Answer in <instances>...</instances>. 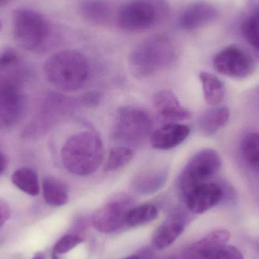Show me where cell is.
<instances>
[{"mask_svg": "<svg viewBox=\"0 0 259 259\" xmlns=\"http://www.w3.org/2000/svg\"><path fill=\"white\" fill-rule=\"evenodd\" d=\"M223 188L216 182H207L193 187L184 195L186 205L194 214H203L219 205L224 198Z\"/></svg>", "mask_w": 259, "mask_h": 259, "instance_id": "8fae6325", "label": "cell"}, {"mask_svg": "<svg viewBox=\"0 0 259 259\" xmlns=\"http://www.w3.org/2000/svg\"><path fill=\"white\" fill-rule=\"evenodd\" d=\"M5 168H6V159L4 155L0 152V175L4 171Z\"/></svg>", "mask_w": 259, "mask_h": 259, "instance_id": "f1b7e54d", "label": "cell"}, {"mask_svg": "<svg viewBox=\"0 0 259 259\" xmlns=\"http://www.w3.org/2000/svg\"><path fill=\"white\" fill-rule=\"evenodd\" d=\"M82 239L75 235H65L55 245L53 252L57 254H65L82 243Z\"/></svg>", "mask_w": 259, "mask_h": 259, "instance_id": "4316f807", "label": "cell"}, {"mask_svg": "<svg viewBox=\"0 0 259 259\" xmlns=\"http://www.w3.org/2000/svg\"><path fill=\"white\" fill-rule=\"evenodd\" d=\"M241 154L249 168L259 173V132L246 135L241 143Z\"/></svg>", "mask_w": 259, "mask_h": 259, "instance_id": "603a6c76", "label": "cell"}, {"mask_svg": "<svg viewBox=\"0 0 259 259\" xmlns=\"http://www.w3.org/2000/svg\"><path fill=\"white\" fill-rule=\"evenodd\" d=\"M190 128L178 123H170L155 130L151 144L158 150H169L182 144L190 135Z\"/></svg>", "mask_w": 259, "mask_h": 259, "instance_id": "5bb4252c", "label": "cell"}, {"mask_svg": "<svg viewBox=\"0 0 259 259\" xmlns=\"http://www.w3.org/2000/svg\"><path fill=\"white\" fill-rule=\"evenodd\" d=\"M230 118L228 107H214L205 111L198 122V126L202 133L212 135L225 127Z\"/></svg>", "mask_w": 259, "mask_h": 259, "instance_id": "ac0fdd59", "label": "cell"}, {"mask_svg": "<svg viewBox=\"0 0 259 259\" xmlns=\"http://www.w3.org/2000/svg\"><path fill=\"white\" fill-rule=\"evenodd\" d=\"M255 247L259 252V239L255 241Z\"/></svg>", "mask_w": 259, "mask_h": 259, "instance_id": "4dcf8cb0", "label": "cell"}, {"mask_svg": "<svg viewBox=\"0 0 259 259\" xmlns=\"http://www.w3.org/2000/svg\"><path fill=\"white\" fill-rule=\"evenodd\" d=\"M153 103L158 116L163 120L177 123L191 117V113L183 106L175 94L168 90H161L155 93Z\"/></svg>", "mask_w": 259, "mask_h": 259, "instance_id": "7c38bea8", "label": "cell"}, {"mask_svg": "<svg viewBox=\"0 0 259 259\" xmlns=\"http://www.w3.org/2000/svg\"><path fill=\"white\" fill-rule=\"evenodd\" d=\"M21 65L16 54L0 56V128L15 126L22 115L24 95Z\"/></svg>", "mask_w": 259, "mask_h": 259, "instance_id": "6da1fadb", "label": "cell"}, {"mask_svg": "<svg viewBox=\"0 0 259 259\" xmlns=\"http://www.w3.org/2000/svg\"><path fill=\"white\" fill-rule=\"evenodd\" d=\"M12 33L17 44L28 50L40 48L48 38L50 27L39 12L30 9H18L12 16Z\"/></svg>", "mask_w": 259, "mask_h": 259, "instance_id": "8992f818", "label": "cell"}, {"mask_svg": "<svg viewBox=\"0 0 259 259\" xmlns=\"http://www.w3.org/2000/svg\"><path fill=\"white\" fill-rule=\"evenodd\" d=\"M32 259H45L44 258V255H41V254H37V255H35Z\"/></svg>", "mask_w": 259, "mask_h": 259, "instance_id": "f546056e", "label": "cell"}, {"mask_svg": "<svg viewBox=\"0 0 259 259\" xmlns=\"http://www.w3.org/2000/svg\"><path fill=\"white\" fill-rule=\"evenodd\" d=\"M213 65L216 71L233 79H246L255 70L252 58L237 46H229L219 52Z\"/></svg>", "mask_w": 259, "mask_h": 259, "instance_id": "9c48e42d", "label": "cell"}, {"mask_svg": "<svg viewBox=\"0 0 259 259\" xmlns=\"http://www.w3.org/2000/svg\"><path fill=\"white\" fill-rule=\"evenodd\" d=\"M218 17V10L208 3H195L184 9L180 17V26L186 30L201 28L214 21Z\"/></svg>", "mask_w": 259, "mask_h": 259, "instance_id": "4fadbf2b", "label": "cell"}, {"mask_svg": "<svg viewBox=\"0 0 259 259\" xmlns=\"http://www.w3.org/2000/svg\"><path fill=\"white\" fill-rule=\"evenodd\" d=\"M123 259H140L137 255H131V256L127 257V258H124Z\"/></svg>", "mask_w": 259, "mask_h": 259, "instance_id": "1f68e13d", "label": "cell"}, {"mask_svg": "<svg viewBox=\"0 0 259 259\" xmlns=\"http://www.w3.org/2000/svg\"><path fill=\"white\" fill-rule=\"evenodd\" d=\"M152 131V122L148 113L135 106H122L117 112L112 138L127 145H139Z\"/></svg>", "mask_w": 259, "mask_h": 259, "instance_id": "52a82bcc", "label": "cell"}, {"mask_svg": "<svg viewBox=\"0 0 259 259\" xmlns=\"http://www.w3.org/2000/svg\"><path fill=\"white\" fill-rule=\"evenodd\" d=\"M165 2H129L123 5L118 12V26L125 31L137 33L152 28L162 21L168 14Z\"/></svg>", "mask_w": 259, "mask_h": 259, "instance_id": "5b68a950", "label": "cell"}, {"mask_svg": "<svg viewBox=\"0 0 259 259\" xmlns=\"http://www.w3.org/2000/svg\"><path fill=\"white\" fill-rule=\"evenodd\" d=\"M6 3H7V2L0 1V6H3V5L6 4Z\"/></svg>", "mask_w": 259, "mask_h": 259, "instance_id": "836d02e7", "label": "cell"}, {"mask_svg": "<svg viewBox=\"0 0 259 259\" xmlns=\"http://www.w3.org/2000/svg\"><path fill=\"white\" fill-rule=\"evenodd\" d=\"M104 146L97 134L90 131L77 132L64 143L61 151L62 164L70 173L89 176L98 170L104 159Z\"/></svg>", "mask_w": 259, "mask_h": 259, "instance_id": "7a4b0ae2", "label": "cell"}, {"mask_svg": "<svg viewBox=\"0 0 259 259\" xmlns=\"http://www.w3.org/2000/svg\"><path fill=\"white\" fill-rule=\"evenodd\" d=\"M10 217V208L9 205L0 199V228Z\"/></svg>", "mask_w": 259, "mask_h": 259, "instance_id": "83f0119b", "label": "cell"}, {"mask_svg": "<svg viewBox=\"0 0 259 259\" xmlns=\"http://www.w3.org/2000/svg\"><path fill=\"white\" fill-rule=\"evenodd\" d=\"M131 198L118 196L99 208L93 216V226L99 232L112 234L125 224L126 216L132 207Z\"/></svg>", "mask_w": 259, "mask_h": 259, "instance_id": "30bf717a", "label": "cell"}, {"mask_svg": "<svg viewBox=\"0 0 259 259\" xmlns=\"http://www.w3.org/2000/svg\"><path fill=\"white\" fill-rule=\"evenodd\" d=\"M243 33L259 59V10L246 18L243 24Z\"/></svg>", "mask_w": 259, "mask_h": 259, "instance_id": "d4e9b609", "label": "cell"}, {"mask_svg": "<svg viewBox=\"0 0 259 259\" xmlns=\"http://www.w3.org/2000/svg\"><path fill=\"white\" fill-rule=\"evenodd\" d=\"M44 69L49 82L65 92L80 89L91 76V65L86 56L73 50L53 54L46 62Z\"/></svg>", "mask_w": 259, "mask_h": 259, "instance_id": "277c9868", "label": "cell"}, {"mask_svg": "<svg viewBox=\"0 0 259 259\" xmlns=\"http://www.w3.org/2000/svg\"><path fill=\"white\" fill-rule=\"evenodd\" d=\"M222 158L216 151L205 149L195 154L178 178V187L183 196L193 187L209 182L222 167Z\"/></svg>", "mask_w": 259, "mask_h": 259, "instance_id": "ba28073f", "label": "cell"}, {"mask_svg": "<svg viewBox=\"0 0 259 259\" xmlns=\"http://www.w3.org/2000/svg\"><path fill=\"white\" fill-rule=\"evenodd\" d=\"M203 259H245L243 253L236 246L227 244L216 248L207 254Z\"/></svg>", "mask_w": 259, "mask_h": 259, "instance_id": "484cf974", "label": "cell"}, {"mask_svg": "<svg viewBox=\"0 0 259 259\" xmlns=\"http://www.w3.org/2000/svg\"><path fill=\"white\" fill-rule=\"evenodd\" d=\"M78 9L82 18L93 24H106L112 16V9L107 2H80Z\"/></svg>", "mask_w": 259, "mask_h": 259, "instance_id": "e0dca14e", "label": "cell"}, {"mask_svg": "<svg viewBox=\"0 0 259 259\" xmlns=\"http://www.w3.org/2000/svg\"><path fill=\"white\" fill-rule=\"evenodd\" d=\"M134 158L132 149L126 146L114 147L109 152L106 162V171H115L125 167Z\"/></svg>", "mask_w": 259, "mask_h": 259, "instance_id": "cb8c5ba5", "label": "cell"}, {"mask_svg": "<svg viewBox=\"0 0 259 259\" xmlns=\"http://www.w3.org/2000/svg\"><path fill=\"white\" fill-rule=\"evenodd\" d=\"M12 180L17 188L30 196H38L40 192L37 174L28 167H21L15 170Z\"/></svg>", "mask_w": 259, "mask_h": 259, "instance_id": "44dd1931", "label": "cell"}, {"mask_svg": "<svg viewBox=\"0 0 259 259\" xmlns=\"http://www.w3.org/2000/svg\"><path fill=\"white\" fill-rule=\"evenodd\" d=\"M199 77L205 101L212 106L220 104L225 96V88L222 81L208 71H201Z\"/></svg>", "mask_w": 259, "mask_h": 259, "instance_id": "d6986e66", "label": "cell"}, {"mask_svg": "<svg viewBox=\"0 0 259 259\" xmlns=\"http://www.w3.org/2000/svg\"><path fill=\"white\" fill-rule=\"evenodd\" d=\"M158 208L152 204L134 207L126 216L125 224L129 228H138L153 221L158 217Z\"/></svg>", "mask_w": 259, "mask_h": 259, "instance_id": "7402d4cb", "label": "cell"}, {"mask_svg": "<svg viewBox=\"0 0 259 259\" xmlns=\"http://www.w3.org/2000/svg\"><path fill=\"white\" fill-rule=\"evenodd\" d=\"M184 221L179 215L169 216L154 232L152 244L155 249H166L171 246L184 230Z\"/></svg>", "mask_w": 259, "mask_h": 259, "instance_id": "9a60e30c", "label": "cell"}, {"mask_svg": "<svg viewBox=\"0 0 259 259\" xmlns=\"http://www.w3.org/2000/svg\"><path fill=\"white\" fill-rule=\"evenodd\" d=\"M1 27H2V23H1V21H0V30H1Z\"/></svg>", "mask_w": 259, "mask_h": 259, "instance_id": "e575fe53", "label": "cell"}, {"mask_svg": "<svg viewBox=\"0 0 259 259\" xmlns=\"http://www.w3.org/2000/svg\"><path fill=\"white\" fill-rule=\"evenodd\" d=\"M178 50L171 38L156 34L139 44L129 56L131 72L137 78H148L171 66Z\"/></svg>", "mask_w": 259, "mask_h": 259, "instance_id": "3957f363", "label": "cell"}, {"mask_svg": "<svg viewBox=\"0 0 259 259\" xmlns=\"http://www.w3.org/2000/svg\"><path fill=\"white\" fill-rule=\"evenodd\" d=\"M230 239L231 233L227 230H217L213 231L190 246L187 250V258L203 259L207 254L216 248L227 244Z\"/></svg>", "mask_w": 259, "mask_h": 259, "instance_id": "2e32d148", "label": "cell"}, {"mask_svg": "<svg viewBox=\"0 0 259 259\" xmlns=\"http://www.w3.org/2000/svg\"><path fill=\"white\" fill-rule=\"evenodd\" d=\"M42 196L46 202L51 206H62L68 200L67 187L62 181L55 177H47L44 179Z\"/></svg>", "mask_w": 259, "mask_h": 259, "instance_id": "ffe728a7", "label": "cell"}, {"mask_svg": "<svg viewBox=\"0 0 259 259\" xmlns=\"http://www.w3.org/2000/svg\"><path fill=\"white\" fill-rule=\"evenodd\" d=\"M52 258H53V259H59V257H58L57 254L54 253V252H53V255H52Z\"/></svg>", "mask_w": 259, "mask_h": 259, "instance_id": "d6a6232c", "label": "cell"}]
</instances>
